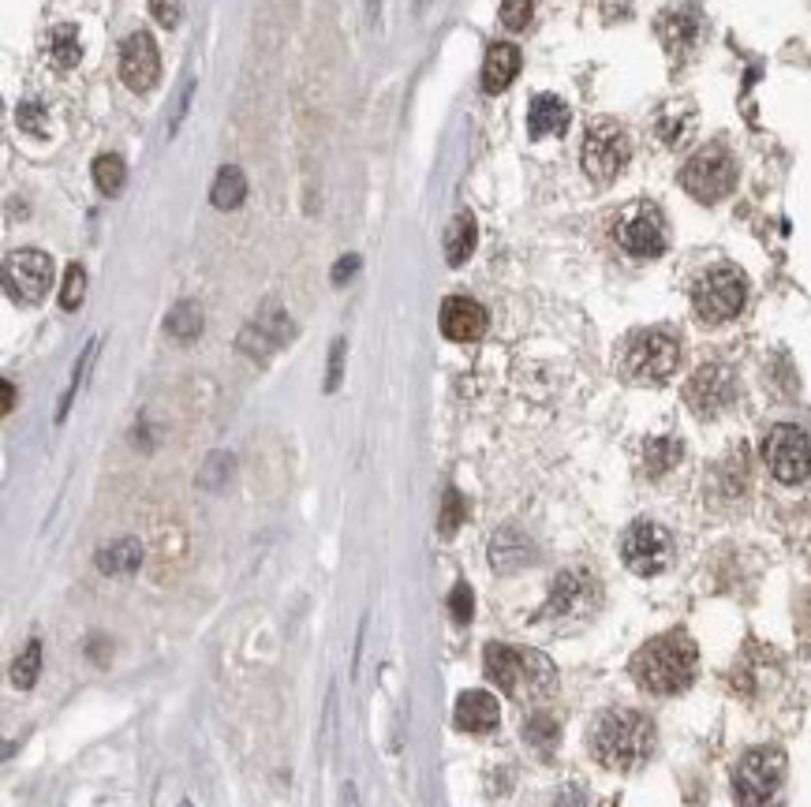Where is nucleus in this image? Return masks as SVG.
Returning a JSON list of instances; mask_svg holds the SVG:
<instances>
[{"mask_svg": "<svg viewBox=\"0 0 811 807\" xmlns=\"http://www.w3.org/2000/svg\"><path fill=\"white\" fill-rule=\"evenodd\" d=\"M591 751L606 770H636L655 755V722L643 710H606L591 725Z\"/></svg>", "mask_w": 811, "mask_h": 807, "instance_id": "f257e3e1", "label": "nucleus"}, {"mask_svg": "<svg viewBox=\"0 0 811 807\" xmlns=\"http://www.w3.org/2000/svg\"><path fill=\"white\" fill-rule=\"evenodd\" d=\"M699 651L684 632H666V636L643 643L632 658V677L640 688L655 695H681L696 680Z\"/></svg>", "mask_w": 811, "mask_h": 807, "instance_id": "f03ea898", "label": "nucleus"}, {"mask_svg": "<svg viewBox=\"0 0 811 807\" xmlns=\"http://www.w3.org/2000/svg\"><path fill=\"white\" fill-rule=\"evenodd\" d=\"M486 677L498 684L501 692L513 699H531L542 703L557 692V669L542 651L531 647H509V643H490L483 651Z\"/></svg>", "mask_w": 811, "mask_h": 807, "instance_id": "7ed1b4c3", "label": "nucleus"}, {"mask_svg": "<svg viewBox=\"0 0 811 807\" xmlns=\"http://www.w3.org/2000/svg\"><path fill=\"white\" fill-rule=\"evenodd\" d=\"M681 367V340L666 333V329H640L632 333L621 355V370L632 382L658 385L666 382L673 370Z\"/></svg>", "mask_w": 811, "mask_h": 807, "instance_id": "20e7f679", "label": "nucleus"}, {"mask_svg": "<svg viewBox=\"0 0 811 807\" xmlns=\"http://www.w3.org/2000/svg\"><path fill=\"white\" fill-rule=\"evenodd\" d=\"M785 751L782 748H752L733 770V793L744 807H770L785 785Z\"/></svg>", "mask_w": 811, "mask_h": 807, "instance_id": "39448f33", "label": "nucleus"}, {"mask_svg": "<svg viewBox=\"0 0 811 807\" xmlns=\"http://www.w3.org/2000/svg\"><path fill=\"white\" fill-rule=\"evenodd\" d=\"M744 299H748V281L744 273L733 266H714L692 288V307L707 326H722L733 322L744 311Z\"/></svg>", "mask_w": 811, "mask_h": 807, "instance_id": "423d86ee", "label": "nucleus"}, {"mask_svg": "<svg viewBox=\"0 0 811 807\" xmlns=\"http://www.w3.org/2000/svg\"><path fill=\"white\" fill-rule=\"evenodd\" d=\"M628 157H632V142L628 131L613 120H598L584 135V150H580V165H584L587 180L598 187L613 184L625 172Z\"/></svg>", "mask_w": 811, "mask_h": 807, "instance_id": "0eeeda50", "label": "nucleus"}, {"mask_svg": "<svg viewBox=\"0 0 811 807\" xmlns=\"http://www.w3.org/2000/svg\"><path fill=\"white\" fill-rule=\"evenodd\" d=\"M681 187L696 202H718L737 187V161L726 146H703L684 161Z\"/></svg>", "mask_w": 811, "mask_h": 807, "instance_id": "6e6552de", "label": "nucleus"}, {"mask_svg": "<svg viewBox=\"0 0 811 807\" xmlns=\"http://www.w3.org/2000/svg\"><path fill=\"white\" fill-rule=\"evenodd\" d=\"M763 460L778 482L797 486L811 475V438L793 423H778L763 438Z\"/></svg>", "mask_w": 811, "mask_h": 807, "instance_id": "1a4fd4ad", "label": "nucleus"}, {"mask_svg": "<svg viewBox=\"0 0 811 807\" xmlns=\"http://www.w3.org/2000/svg\"><path fill=\"white\" fill-rule=\"evenodd\" d=\"M621 561L636 576H662L673 565V535L655 520H636L621 538Z\"/></svg>", "mask_w": 811, "mask_h": 807, "instance_id": "9d476101", "label": "nucleus"}, {"mask_svg": "<svg viewBox=\"0 0 811 807\" xmlns=\"http://www.w3.org/2000/svg\"><path fill=\"white\" fill-rule=\"evenodd\" d=\"M53 284V258L45 251H34V247H23V251H12L8 262H4V292L15 303H42L45 292Z\"/></svg>", "mask_w": 811, "mask_h": 807, "instance_id": "9b49d317", "label": "nucleus"}, {"mask_svg": "<svg viewBox=\"0 0 811 807\" xmlns=\"http://www.w3.org/2000/svg\"><path fill=\"white\" fill-rule=\"evenodd\" d=\"M613 236L621 243V251L632 258H658L666 251V217L658 206L640 202L617 221Z\"/></svg>", "mask_w": 811, "mask_h": 807, "instance_id": "f8f14e48", "label": "nucleus"}, {"mask_svg": "<svg viewBox=\"0 0 811 807\" xmlns=\"http://www.w3.org/2000/svg\"><path fill=\"white\" fill-rule=\"evenodd\" d=\"M684 400L699 419H711L737 400V374L726 363H703L684 385Z\"/></svg>", "mask_w": 811, "mask_h": 807, "instance_id": "ddd939ff", "label": "nucleus"}, {"mask_svg": "<svg viewBox=\"0 0 811 807\" xmlns=\"http://www.w3.org/2000/svg\"><path fill=\"white\" fill-rule=\"evenodd\" d=\"M598 602V587L595 580L572 568V572H561L550 587V602L542 609V621H557V624H572V621H584L591 617V609Z\"/></svg>", "mask_w": 811, "mask_h": 807, "instance_id": "4468645a", "label": "nucleus"}, {"mask_svg": "<svg viewBox=\"0 0 811 807\" xmlns=\"http://www.w3.org/2000/svg\"><path fill=\"white\" fill-rule=\"evenodd\" d=\"M157 75H161V53H157V42L146 34V30L128 34V42L120 45V79H124L135 94H146V90L157 83Z\"/></svg>", "mask_w": 811, "mask_h": 807, "instance_id": "2eb2a0df", "label": "nucleus"}, {"mask_svg": "<svg viewBox=\"0 0 811 807\" xmlns=\"http://www.w3.org/2000/svg\"><path fill=\"white\" fill-rule=\"evenodd\" d=\"M288 337H292V318L281 314L277 307H270V311H262L255 322L240 333V348L247 355H255V359H266V355L277 352Z\"/></svg>", "mask_w": 811, "mask_h": 807, "instance_id": "dca6fc26", "label": "nucleus"}, {"mask_svg": "<svg viewBox=\"0 0 811 807\" xmlns=\"http://www.w3.org/2000/svg\"><path fill=\"white\" fill-rule=\"evenodd\" d=\"M486 311L483 303H475L468 296H449L442 307V333L456 344H468V340H479L486 333Z\"/></svg>", "mask_w": 811, "mask_h": 807, "instance_id": "f3484780", "label": "nucleus"}, {"mask_svg": "<svg viewBox=\"0 0 811 807\" xmlns=\"http://www.w3.org/2000/svg\"><path fill=\"white\" fill-rule=\"evenodd\" d=\"M453 718L464 733H490V729L501 722V707L490 692H479V688H475V692H464L456 699Z\"/></svg>", "mask_w": 811, "mask_h": 807, "instance_id": "a211bd4d", "label": "nucleus"}, {"mask_svg": "<svg viewBox=\"0 0 811 807\" xmlns=\"http://www.w3.org/2000/svg\"><path fill=\"white\" fill-rule=\"evenodd\" d=\"M520 49L509 42H498L490 45V53H486L483 60V90L486 94H501L505 86L513 83L516 75H520Z\"/></svg>", "mask_w": 811, "mask_h": 807, "instance_id": "6ab92c4d", "label": "nucleus"}, {"mask_svg": "<svg viewBox=\"0 0 811 807\" xmlns=\"http://www.w3.org/2000/svg\"><path fill=\"white\" fill-rule=\"evenodd\" d=\"M569 128V105L557 94H539L527 109V131L531 139H546V135H561Z\"/></svg>", "mask_w": 811, "mask_h": 807, "instance_id": "aec40b11", "label": "nucleus"}, {"mask_svg": "<svg viewBox=\"0 0 811 807\" xmlns=\"http://www.w3.org/2000/svg\"><path fill=\"white\" fill-rule=\"evenodd\" d=\"M531 557H535V550H531V542L516 527H501L498 535L490 538V565L498 568V572H516Z\"/></svg>", "mask_w": 811, "mask_h": 807, "instance_id": "412c9836", "label": "nucleus"}, {"mask_svg": "<svg viewBox=\"0 0 811 807\" xmlns=\"http://www.w3.org/2000/svg\"><path fill=\"white\" fill-rule=\"evenodd\" d=\"M94 561H98V572H105V576H131L143 565V546H139V538H116L105 550H98Z\"/></svg>", "mask_w": 811, "mask_h": 807, "instance_id": "4be33fe9", "label": "nucleus"}, {"mask_svg": "<svg viewBox=\"0 0 811 807\" xmlns=\"http://www.w3.org/2000/svg\"><path fill=\"white\" fill-rule=\"evenodd\" d=\"M658 34H662V42H666V49L673 53V57L688 53V49L696 45V34H699L696 12H684V8L666 12L662 15V23H658Z\"/></svg>", "mask_w": 811, "mask_h": 807, "instance_id": "5701e85b", "label": "nucleus"}, {"mask_svg": "<svg viewBox=\"0 0 811 807\" xmlns=\"http://www.w3.org/2000/svg\"><path fill=\"white\" fill-rule=\"evenodd\" d=\"M475 251V217L471 213H460L449 232H445V262L449 266H464Z\"/></svg>", "mask_w": 811, "mask_h": 807, "instance_id": "b1692460", "label": "nucleus"}, {"mask_svg": "<svg viewBox=\"0 0 811 807\" xmlns=\"http://www.w3.org/2000/svg\"><path fill=\"white\" fill-rule=\"evenodd\" d=\"M243 199H247V176L236 165H225V169L217 172L214 187H210V202H214L217 210H236Z\"/></svg>", "mask_w": 811, "mask_h": 807, "instance_id": "393cba45", "label": "nucleus"}, {"mask_svg": "<svg viewBox=\"0 0 811 807\" xmlns=\"http://www.w3.org/2000/svg\"><path fill=\"white\" fill-rule=\"evenodd\" d=\"M165 333H169L172 340H180V344L199 337L202 333V307L199 303H191V299L176 303V307L169 311V318H165Z\"/></svg>", "mask_w": 811, "mask_h": 807, "instance_id": "a878e982", "label": "nucleus"}, {"mask_svg": "<svg viewBox=\"0 0 811 807\" xmlns=\"http://www.w3.org/2000/svg\"><path fill=\"white\" fill-rule=\"evenodd\" d=\"M684 456V445L677 438H655L647 441V449H643V464H647V475H666V471H673L677 464H681Z\"/></svg>", "mask_w": 811, "mask_h": 807, "instance_id": "bb28decb", "label": "nucleus"}, {"mask_svg": "<svg viewBox=\"0 0 811 807\" xmlns=\"http://www.w3.org/2000/svg\"><path fill=\"white\" fill-rule=\"evenodd\" d=\"M49 53H53V60H57L60 68H75V64L83 60V42H79V30H75L72 23H60V27H53V34H49Z\"/></svg>", "mask_w": 811, "mask_h": 807, "instance_id": "cd10ccee", "label": "nucleus"}, {"mask_svg": "<svg viewBox=\"0 0 811 807\" xmlns=\"http://www.w3.org/2000/svg\"><path fill=\"white\" fill-rule=\"evenodd\" d=\"M124 180H128V169H124V161L116 154H101L94 161V184H98L101 195H120Z\"/></svg>", "mask_w": 811, "mask_h": 807, "instance_id": "c85d7f7f", "label": "nucleus"}, {"mask_svg": "<svg viewBox=\"0 0 811 807\" xmlns=\"http://www.w3.org/2000/svg\"><path fill=\"white\" fill-rule=\"evenodd\" d=\"M38 673H42V643L38 639H30L27 647H23V654L15 658V666H12V680H15V688H34V680H38Z\"/></svg>", "mask_w": 811, "mask_h": 807, "instance_id": "c756f323", "label": "nucleus"}, {"mask_svg": "<svg viewBox=\"0 0 811 807\" xmlns=\"http://www.w3.org/2000/svg\"><path fill=\"white\" fill-rule=\"evenodd\" d=\"M692 131V113H688V105H669L666 113L658 116V135H662V142L666 146H681V139Z\"/></svg>", "mask_w": 811, "mask_h": 807, "instance_id": "7c9ffc66", "label": "nucleus"}, {"mask_svg": "<svg viewBox=\"0 0 811 807\" xmlns=\"http://www.w3.org/2000/svg\"><path fill=\"white\" fill-rule=\"evenodd\" d=\"M524 740L531 744V748L550 751V748H557V740H561V725H557L550 714H535V718H527V725H524Z\"/></svg>", "mask_w": 811, "mask_h": 807, "instance_id": "2f4dec72", "label": "nucleus"}, {"mask_svg": "<svg viewBox=\"0 0 811 807\" xmlns=\"http://www.w3.org/2000/svg\"><path fill=\"white\" fill-rule=\"evenodd\" d=\"M232 468H236V460L228 453H210L206 464L199 468V486L202 490H221V486L232 479Z\"/></svg>", "mask_w": 811, "mask_h": 807, "instance_id": "473e14b6", "label": "nucleus"}, {"mask_svg": "<svg viewBox=\"0 0 811 807\" xmlns=\"http://www.w3.org/2000/svg\"><path fill=\"white\" fill-rule=\"evenodd\" d=\"M86 296V273L79 262H72V266L64 269V288H60V307L64 311H75L79 303H83Z\"/></svg>", "mask_w": 811, "mask_h": 807, "instance_id": "72a5a7b5", "label": "nucleus"}, {"mask_svg": "<svg viewBox=\"0 0 811 807\" xmlns=\"http://www.w3.org/2000/svg\"><path fill=\"white\" fill-rule=\"evenodd\" d=\"M464 512H468L464 497L449 486V490H445V501H442V516H438V531H442V535H456V527H460V520H464Z\"/></svg>", "mask_w": 811, "mask_h": 807, "instance_id": "f704fd0d", "label": "nucleus"}, {"mask_svg": "<svg viewBox=\"0 0 811 807\" xmlns=\"http://www.w3.org/2000/svg\"><path fill=\"white\" fill-rule=\"evenodd\" d=\"M535 0H501V23L509 30H524L531 23Z\"/></svg>", "mask_w": 811, "mask_h": 807, "instance_id": "c9c22d12", "label": "nucleus"}, {"mask_svg": "<svg viewBox=\"0 0 811 807\" xmlns=\"http://www.w3.org/2000/svg\"><path fill=\"white\" fill-rule=\"evenodd\" d=\"M15 120H19V128L30 131V135H49V124H45L42 109H38L34 101H23L19 113H15Z\"/></svg>", "mask_w": 811, "mask_h": 807, "instance_id": "e433bc0d", "label": "nucleus"}, {"mask_svg": "<svg viewBox=\"0 0 811 807\" xmlns=\"http://www.w3.org/2000/svg\"><path fill=\"white\" fill-rule=\"evenodd\" d=\"M449 613H453L456 624L471 621V587L468 583H456L453 587V595H449Z\"/></svg>", "mask_w": 811, "mask_h": 807, "instance_id": "4c0bfd02", "label": "nucleus"}, {"mask_svg": "<svg viewBox=\"0 0 811 807\" xmlns=\"http://www.w3.org/2000/svg\"><path fill=\"white\" fill-rule=\"evenodd\" d=\"M150 12L161 27H176L180 15H184V0H150Z\"/></svg>", "mask_w": 811, "mask_h": 807, "instance_id": "58836bf2", "label": "nucleus"}, {"mask_svg": "<svg viewBox=\"0 0 811 807\" xmlns=\"http://www.w3.org/2000/svg\"><path fill=\"white\" fill-rule=\"evenodd\" d=\"M341 370H344V340H333L329 348V374H326V393H333L341 385Z\"/></svg>", "mask_w": 811, "mask_h": 807, "instance_id": "ea45409f", "label": "nucleus"}, {"mask_svg": "<svg viewBox=\"0 0 811 807\" xmlns=\"http://www.w3.org/2000/svg\"><path fill=\"white\" fill-rule=\"evenodd\" d=\"M554 807H587V796L580 785H569V789H561V796H557Z\"/></svg>", "mask_w": 811, "mask_h": 807, "instance_id": "a19ab883", "label": "nucleus"}, {"mask_svg": "<svg viewBox=\"0 0 811 807\" xmlns=\"http://www.w3.org/2000/svg\"><path fill=\"white\" fill-rule=\"evenodd\" d=\"M191 90H195V79H187L184 94H180V105H176V113H172V124H169V131H176V128H180V124H184L187 105H191Z\"/></svg>", "mask_w": 811, "mask_h": 807, "instance_id": "79ce46f5", "label": "nucleus"}, {"mask_svg": "<svg viewBox=\"0 0 811 807\" xmlns=\"http://www.w3.org/2000/svg\"><path fill=\"white\" fill-rule=\"evenodd\" d=\"M356 269H359V258L356 255L341 258V262H337V269H333V284H344L348 277H352V273H356Z\"/></svg>", "mask_w": 811, "mask_h": 807, "instance_id": "37998d69", "label": "nucleus"}, {"mask_svg": "<svg viewBox=\"0 0 811 807\" xmlns=\"http://www.w3.org/2000/svg\"><path fill=\"white\" fill-rule=\"evenodd\" d=\"M341 807H363L359 804V789L352 785V781H344L341 785Z\"/></svg>", "mask_w": 811, "mask_h": 807, "instance_id": "c03bdc74", "label": "nucleus"}, {"mask_svg": "<svg viewBox=\"0 0 811 807\" xmlns=\"http://www.w3.org/2000/svg\"><path fill=\"white\" fill-rule=\"evenodd\" d=\"M15 408V385L12 382H4V415Z\"/></svg>", "mask_w": 811, "mask_h": 807, "instance_id": "a18cd8bd", "label": "nucleus"}, {"mask_svg": "<svg viewBox=\"0 0 811 807\" xmlns=\"http://www.w3.org/2000/svg\"><path fill=\"white\" fill-rule=\"evenodd\" d=\"M180 807H195V804H191V800H180Z\"/></svg>", "mask_w": 811, "mask_h": 807, "instance_id": "49530a36", "label": "nucleus"}]
</instances>
